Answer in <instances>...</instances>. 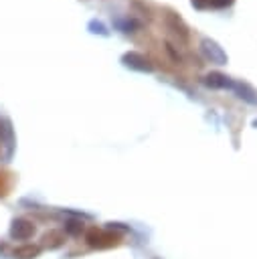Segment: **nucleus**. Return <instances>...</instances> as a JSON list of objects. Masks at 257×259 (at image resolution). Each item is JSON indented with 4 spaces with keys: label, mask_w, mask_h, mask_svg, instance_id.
I'll return each instance as SVG.
<instances>
[{
    "label": "nucleus",
    "mask_w": 257,
    "mask_h": 259,
    "mask_svg": "<svg viewBox=\"0 0 257 259\" xmlns=\"http://www.w3.org/2000/svg\"><path fill=\"white\" fill-rule=\"evenodd\" d=\"M12 184H14V176L6 170H0V198H6L10 194Z\"/></svg>",
    "instance_id": "obj_9"
},
{
    "label": "nucleus",
    "mask_w": 257,
    "mask_h": 259,
    "mask_svg": "<svg viewBox=\"0 0 257 259\" xmlns=\"http://www.w3.org/2000/svg\"><path fill=\"white\" fill-rule=\"evenodd\" d=\"M85 231V225L77 219H71L65 223V235H71V237H81V233Z\"/></svg>",
    "instance_id": "obj_10"
},
{
    "label": "nucleus",
    "mask_w": 257,
    "mask_h": 259,
    "mask_svg": "<svg viewBox=\"0 0 257 259\" xmlns=\"http://www.w3.org/2000/svg\"><path fill=\"white\" fill-rule=\"evenodd\" d=\"M121 61L130 69H136V71H142V73H150L152 71V65L148 63V59L144 55H140V53H134V51L132 53H125L121 57Z\"/></svg>",
    "instance_id": "obj_4"
},
{
    "label": "nucleus",
    "mask_w": 257,
    "mask_h": 259,
    "mask_svg": "<svg viewBox=\"0 0 257 259\" xmlns=\"http://www.w3.org/2000/svg\"><path fill=\"white\" fill-rule=\"evenodd\" d=\"M164 18H166V24H168L176 34H180V36H182V40H188V28H186V24L180 20V16H178L176 12L166 10Z\"/></svg>",
    "instance_id": "obj_7"
},
{
    "label": "nucleus",
    "mask_w": 257,
    "mask_h": 259,
    "mask_svg": "<svg viewBox=\"0 0 257 259\" xmlns=\"http://www.w3.org/2000/svg\"><path fill=\"white\" fill-rule=\"evenodd\" d=\"M65 245V231H59V229H51L47 231L42 237H40V247L49 249V251H55L59 247Z\"/></svg>",
    "instance_id": "obj_5"
},
{
    "label": "nucleus",
    "mask_w": 257,
    "mask_h": 259,
    "mask_svg": "<svg viewBox=\"0 0 257 259\" xmlns=\"http://www.w3.org/2000/svg\"><path fill=\"white\" fill-rule=\"evenodd\" d=\"M91 28H97L95 32H101V34H107V32L103 30V24H101V22H91Z\"/></svg>",
    "instance_id": "obj_13"
},
{
    "label": "nucleus",
    "mask_w": 257,
    "mask_h": 259,
    "mask_svg": "<svg viewBox=\"0 0 257 259\" xmlns=\"http://www.w3.org/2000/svg\"><path fill=\"white\" fill-rule=\"evenodd\" d=\"M36 233V225L28 219H14L10 225V237L14 241H28Z\"/></svg>",
    "instance_id": "obj_2"
},
{
    "label": "nucleus",
    "mask_w": 257,
    "mask_h": 259,
    "mask_svg": "<svg viewBox=\"0 0 257 259\" xmlns=\"http://www.w3.org/2000/svg\"><path fill=\"white\" fill-rule=\"evenodd\" d=\"M235 0H208V6H212V8H227V6H231Z\"/></svg>",
    "instance_id": "obj_11"
},
{
    "label": "nucleus",
    "mask_w": 257,
    "mask_h": 259,
    "mask_svg": "<svg viewBox=\"0 0 257 259\" xmlns=\"http://www.w3.org/2000/svg\"><path fill=\"white\" fill-rule=\"evenodd\" d=\"M202 83H204L206 87L221 89V87H227V85H229V77H227V75H221V73H208V75L202 79Z\"/></svg>",
    "instance_id": "obj_8"
},
{
    "label": "nucleus",
    "mask_w": 257,
    "mask_h": 259,
    "mask_svg": "<svg viewBox=\"0 0 257 259\" xmlns=\"http://www.w3.org/2000/svg\"><path fill=\"white\" fill-rule=\"evenodd\" d=\"M200 47H202L204 57H206L210 63H217V65H225V63H227V55H225V51H223L215 40H210V38H202Z\"/></svg>",
    "instance_id": "obj_3"
},
{
    "label": "nucleus",
    "mask_w": 257,
    "mask_h": 259,
    "mask_svg": "<svg viewBox=\"0 0 257 259\" xmlns=\"http://www.w3.org/2000/svg\"><path fill=\"white\" fill-rule=\"evenodd\" d=\"M40 251H42V247L36 243H22V245L14 247L10 251V255H12V259H36L40 255Z\"/></svg>",
    "instance_id": "obj_6"
},
{
    "label": "nucleus",
    "mask_w": 257,
    "mask_h": 259,
    "mask_svg": "<svg viewBox=\"0 0 257 259\" xmlns=\"http://www.w3.org/2000/svg\"><path fill=\"white\" fill-rule=\"evenodd\" d=\"M121 241H123V235L113 231V229L105 231L99 227H91L85 233V243L91 249H111V247H117Z\"/></svg>",
    "instance_id": "obj_1"
},
{
    "label": "nucleus",
    "mask_w": 257,
    "mask_h": 259,
    "mask_svg": "<svg viewBox=\"0 0 257 259\" xmlns=\"http://www.w3.org/2000/svg\"><path fill=\"white\" fill-rule=\"evenodd\" d=\"M190 2H192V6H194V8H200V10L208 8V0H190Z\"/></svg>",
    "instance_id": "obj_12"
}]
</instances>
